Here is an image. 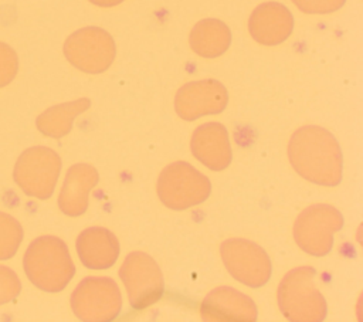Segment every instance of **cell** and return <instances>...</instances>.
<instances>
[{
    "label": "cell",
    "mask_w": 363,
    "mask_h": 322,
    "mask_svg": "<svg viewBox=\"0 0 363 322\" xmlns=\"http://www.w3.org/2000/svg\"><path fill=\"white\" fill-rule=\"evenodd\" d=\"M288 156L295 172L315 184L336 186L342 180V150L336 138L325 128H299L291 136Z\"/></svg>",
    "instance_id": "6da1fadb"
},
{
    "label": "cell",
    "mask_w": 363,
    "mask_h": 322,
    "mask_svg": "<svg viewBox=\"0 0 363 322\" xmlns=\"http://www.w3.org/2000/svg\"><path fill=\"white\" fill-rule=\"evenodd\" d=\"M27 278L41 291H62L75 274V265L67 244L54 235H41L31 241L23 258Z\"/></svg>",
    "instance_id": "7a4b0ae2"
},
{
    "label": "cell",
    "mask_w": 363,
    "mask_h": 322,
    "mask_svg": "<svg viewBox=\"0 0 363 322\" xmlns=\"http://www.w3.org/2000/svg\"><path fill=\"white\" fill-rule=\"evenodd\" d=\"M312 267H298L285 274L278 287V305L282 315L294 322H319L326 318L328 305L315 284Z\"/></svg>",
    "instance_id": "3957f363"
},
{
    "label": "cell",
    "mask_w": 363,
    "mask_h": 322,
    "mask_svg": "<svg viewBox=\"0 0 363 322\" xmlns=\"http://www.w3.org/2000/svg\"><path fill=\"white\" fill-rule=\"evenodd\" d=\"M156 189L166 207L184 210L203 203L211 191V184L187 162H174L160 172Z\"/></svg>",
    "instance_id": "277c9868"
},
{
    "label": "cell",
    "mask_w": 363,
    "mask_h": 322,
    "mask_svg": "<svg viewBox=\"0 0 363 322\" xmlns=\"http://www.w3.org/2000/svg\"><path fill=\"white\" fill-rule=\"evenodd\" d=\"M61 172V159L50 148L33 146L17 159L13 177L27 194L40 200L51 197Z\"/></svg>",
    "instance_id": "5b68a950"
},
{
    "label": "cell",
    "mask_w": 363,
    "mask_h": 322,
    "mask_svg": "<svg viewBox=\"0 0 363 322\" xmlns=\"http://www.w3.org/2000/svg\"><path fill=\"white\" fill-rule=\"evenodd\" d=\"M343 227L340 211L325 203L306 207L295 220L294 238L298 247L315 257L326 255L333 245V234Z\"/></svg>",
    "instance_id": "8992f818"
},
{
    "label": "cell",
    "mask_w": 363,
    "mask_h": 322,
    "mask_svg": "<svg viewBox=\"0 0 363 322\" xmlns=\"http://www.w3.org/2000/svg\"><path fill=\"white\" fill-rule=\"evenodd\" d=\"M121 306V291L108 277H86L71 295V308L81 321H112L118 316Z\"/></svg>",
    "instance_id": "52a82bcc"
},
{
    "label": "cell",
    "mask_w": 363,
    "mask_h": 322,
    "mask_svg": "<svg viewBox=\"0 0 363 322\" xmlns=\"http://www.w3.org/2000/svg\"><path fill=\"white\" fill-rule=\"evenodd\" d=\"M119 277L126 288L130 305L138 311L153 305L163 294L162 271L146 252H130L121 265Z\"/></svg>",
    "instance_id": "ba28073f"
},
{
    "label": "cell",
    "mask_w": 363,
    "mask_h": 322,
    "mask_svg": "<svg viewBox=\"0 0 363 322\" xmlns=\"http://www.w3.org/2000/svg\"><path fill=\"white\" fill-rule=\"evenodd\" d=\"M227 271L247 287L258 288L271 277V261L258 244L245 238H228L220 248Z\"/></svg>",
    "instance_id": "9c48e42d"
},
{
    "label": "cell",
    "mask_w": 363,
    "mask_h": 322,
    "mask_svg": "<svg viewBox=\"0 0 363 322\" xmlns=\"http://www.w3.org/2000/svg\"><path fill=\"white\" fill-rule=\"evenodd\" d=\"M257 313L254 301L231 287L213 289L200 306V315L204 321L254 322L257 321Z\"/></svg>",
    "instance_id": "30bf717a"
},
{
    "label": "cell",
    "mask_w": 363,
    "mask_h": 322,
    "mask_svg": "<svg viewBox=\"0 0 363 322\" xmlns=\"http://www.w3.org/2000/svg\"><path fill=\"white\" fill-rule=\"evenodd\" d=\"M193 156L211 170H224L231 162V146L224 125L210 122L200 125L191 135Z\"/></svg>",
    "instance_id": "8fae6325"
},
{
    "label": "cell",
    "mask_w": 363,
    "mask_h": 322,
    "mask_svg": "<svg viewBox=\"0 0 363 322\" xmlns=\"http://www.w3.org/2000/svg\"><path fill=\"white\" fill-rule=\"evenodd\" d=\"M98 180L99 174L94 166L86 163L71 166L58 196L60 210L69 217L84 214L88 209L89 193Z\"/></svg>",
    "instance_id": "7c38bea8"
},
{
    "label": "cell",
    "mask_w": 363,
    "mask_h": 322,
    "mask_svg": "<svg viewBox=\"0 0 363 322\" xmlns=\"http://www.w3.org/2000/svg\"><path fill=\"white\" fill-rule=\"evenodd\" d=\"M77 252L86 268L106 270L115 264L119 255V243L108 228L89 227L78 235Z\"/></svg>",
    "instance_id": "4fadbf2b"
},
{
    "label": "cell",
    "mask_w": 363,
    "mask_h": 322,
    "mask_svg": "<svg viewBox=\"0 0 363 322\" xmlns=\"http://www.w3.org/2000/svg\"><path fill=\"white\" fill-rule=\"evenodd\" d=\"M225 94L214 85H190L179 92L176 111L186 121H193L203 115L221 112L225 105Z\"/></svg>",
    "instance_id": "5bb4252c"
},
{
    "label": "cell",
    "mask_w": 363,
    "mask_h": 322,
    "mask_svg": "<svg viewBox=\"0 0 363 322\" xmlns=\"http://www.w3.org/2000/svg\"><path fill=\"white\" fill-rule=\"evenodd\" d=\"M89 106V101L79 99L68 104H61L44 111L35 121L37 129L50 138H62L71 132L72 122L77 115Z\"/></svg>",
    "instance_id": "9a60e30c"
},
{
    "label": "cell",
    "mask_w": 363,
    "mask_h": 322,
    "mask_svg": "<svg viewBox=\"0 0 363 322\" xmlns=\"http://www.w3.org/2000/svg\"><path fill=\"white\" fill-rule=\"evenodd\" d=\"M23 241V227L10 214L0 211V260H10Z\"/></svg>",
    "instance_id": "2e32d148"
},
{
    "label": "cell",
    "mask_w": 363,
    "mask_h": 322,
    "mask_svg": "<svg viewBox=\"0 0 363 322\" xmlns=\"http://www.w3.org/2000/svg\"><path fill=\"white\" fill-rule=\"evenodd\" d=\"M18 60L16 51L0 41V88L9 85L17 75Z\"/></svg>",
    "instance_id": "e0dca14e"
},
{
    "label": "cell",
    "mask_w": 363,
    "mask_h": 322,
    "mask_svg": "<svg viewBox=\"0 0 363 322\" xmlns=\"http://www.w3.org/2000/svg\"><path fill=\"white\" fill-rule=\"evenodd\" d=\"M21 291V282L17 274L9 268L0 265V305L13 301Z\"/></svg>",
    "instance_id": "ac0fdd59"
}]
</instances>
